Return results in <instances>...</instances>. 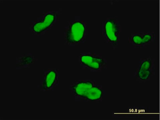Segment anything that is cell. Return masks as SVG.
Returning <instances> with one entry per match:
<instances>
[{
  "label": "cell",
  "instance_id": "7a4b0ae2",
  "mask_svg": "<svg viewBox=\"0 0 160 120\" xmlns=\"http://www.w3.org/2000/svg\"><path fill=\"white\" fill-rule=\"evenodd\" d=\"M87 35L86 26L83 22H76L71 24L66 33V38L68 43L76 44L83 42Z\"/></svg>",
  "mask_w": 160,
  "mask_h": 120
},
{
  "label": "cell",
  "instance_id": "ba28073f",
  "mask_svg": "<svg viewBox=\"0 0 160 120\" xmlns=\"http://www.w3.org/2000/svg\"><path fill=\"white\" fill-rule=\"evenodd\" d=\"M54 14L48 13L45 16L43 21L36 23L33 26V30L36 32L40 33L49 27L55 20Z\"/></svg>",
  "mask_w": 160,
  "mask_h": 120
},
{
  "label": "cell",
  "instance_id": "277c9868",
  "mask_svg": "<svg viewBox=\"0 0 160 120\" xmlns=\"http://www.w3.org/2000/svg\"><path fill=\"white\" fill-rule=\"evenodd\" d=\"M156 34L152 32H134L128 38V42L134 47L143 48L155 41Z\"/></svg>",
  "mask_w": 160,
  "mask_h": 120
},
{
  "label": "cell",
  "instance_id": "9c48e42d",
  "mask_svg": "<svg viewBox=\"0 0 160 120\" xmlns=\"http://www.w3.org/2000/svg\"><path fill=\"white\" fill-rule=\"evenodd\" d=\"M102 94V91L99 87L93 86L87 93L84 98L91 101L100 99Z\"/></svg>",
  "mask_w": 160,
  "mask_h": 120
},
{
  "label": "cell",
  "instance_id": "5b68a950",
  "mask_svg": "<svg viewBox=\"0 0 160 120\" xmlns=\"http://www.w3.org/2000/svg\"><path fill=\"white\" fill-rule=\"evenodd\" d=\"M59 82V75L57 70H48L43 74L39 88L43 90H50L58 85Z\"/></svg>",
  "mask_w": 160,
  "mask_h": 120
},
{
  "label": "cell",
  "instance_id": "8992f818",
  "mask_svg": "<svg viewBox=\"0 0 160 120\" xmlns=\"http://www.w3.org/2000/svg\"><path fill=\"white\" fill-rule=\"evenodd\" d=\"M139 65L138 71L139 78L142 80L147 79L154 70L153 62L150 59H142L139 61Z\"/></svg>",
  "mask_w": 160,
  "mask_h": 120
},
{
  "label": "cell",
  "instance_id": "3957f363",
  "mask_svg": "<svg viewBox=\"0 0 160 120\" xmlns=\"http://www.w3.org/2000/svg\"><path fill=\"white\" fill-rule=\"evenodd\" d=\"M80 60L82 65L93 70H102L106 65V62L103 57L94 54H82L80 56Z\"/></svg>",
  "mask_w": 160,
  "mask_h": 120
},
{
  "label": "cell",
  "instance_id": "6da1fadb",
  "mask_svg": "<svg viewBox=\"0 0 160 120\" xmlns=\"http://www.w3.org/2000/svg\"><path fill=\"white\" fill-rule=\"evenodd\" d=\"M122 27L117 19L109 17L102 23V36L105 41L115 47L120 41Z\"/></svg>",
  "mask_w": 160,
  "mask_h": 120
},
{
  "label": "cell",
  "instance_id": "52a82bcc",
  "mask_svg": "<svg viewBox=\"0 0 160 120\" xmlns=\"http://www.w3.org/2000/svg\"><path fill=\"white\" fill-rule=\"evenodd\" d=\"M93 86V84L89 81H81L72 85L70 88L75 95L84 98L87 93Z\"/></svg>",
  "mask_w": 160,
  "mask_h": 120
}]
</instances>
